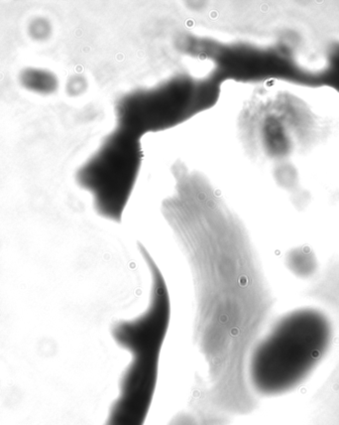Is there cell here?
Instances as JSON below:
<instances>
[{
    "mask_svg": "<svg viewBox=\"0 0 339 425\" xmlns=\"http://www.w3.org/2000/svg\"><path fill=\"white\" fill-rule=\"evenodd\" d=\"M139 137L117 127L77 172V182L90 193L94 208L119 222L139 174L142 153Z\"/></svg>",
    "mask_w": 339,
    "mask_h": 425,
    "instance_id": "obj_3",
    "label": "cell"
},
{
    "mask_svg": "<svg viewBox=\"0 0 339 425\" xmlns=\"http://www.w3.org/2000/svg\"><path fill=\"white\" fill-rule=\"evenodd\" d=\"M18 80L20 85L31 92L39 95H51L59 87V80L56 75L42 68L28 67L19 73Z\"/></svg>",
    "mask_w": 339,
    "mask_h": 425,
    "instance_id": "obj_4",
    "label": "cell"
},
{
    "mask_svg": "<svg viewBox=\"0 0 339 425\" xmlns=\"http://www.w3.org/2000/svg\"><path fill=\"white\" fill-rule=\"evenodd\" d=\"M28 34L35 41L43 42L48 40L52 35L53 27L49 19L38 16L33 18L28 25Z\"/></svg>",
    "mask_w": 339,
    "mask_h": 425,
    "instance_id": "obj_5",
    "label": "cell"
},
{
    "mask_svg": "<svg viewBox=\"0 0 339 425\" xmlns=\"http://www.w3.org/2000/svg\"><path fill=\"white\" fill-rule=\"evenodd\" d=\"M327 332L319 322H281L250 356L251 387L263 396L285 393L296 386L319 357Z\"/></svg>",
    "mask_w": 339,
    "mask_h": 425,
    "instance_id": "obj_1",
    "label": "cell"
},
{
    "mask_svg": "<svg viewBox=\"0 0 339 425\" xmlns=\"http://www.w3.org/2000/svg\"><path fill=\"white\" fill-rule=\"evenodd\" d=\"M220 83L214 74L203 78L180 75L129 92L116 104L118 126L141 136L178 125L214 105Z\"/></svg>",
    "mask_w": 339,
    "mask_h": 425,
    "instance_id": "obj_2",
    "label": "cell"
},
{
    "mask_svg": "<svg viewBox=\"0 0 339 425\" xmlns=\"http://www.w3.org/2000/svg\"><path fill=\"white\" fill-rule=\"evenodd\" d=\"M338 63H337V65H336V68H334L333 69V71H335L336 72V76H333V78L335 79L333 82H332V85H336V86H338V87H339V57H338Z\"/></svg>",
    "mask_w": 339,
    "mask_h": 425,
    "instance_id": "obj_6",
    "label": "cell"
}]
</instances>
